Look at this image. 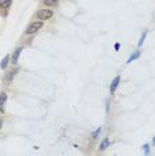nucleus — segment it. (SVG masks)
Wrapping results in <instances>:
<instances>
[{
  "mask_svg": "<svg viewBox=\"0 0 155 156\" xmlns=\"http://www.w3.org/2000/svg\"><path fill=\"white\" fill-rule=\"evenodd\" d=\"M41 28H43V22L39 20V22H35V23L28 26V28L26 30V34L27 35H34V34H36L39 30H41Z\"/></svg>",
  "mask_w": 155,
  "mask_h": 156,
  "instance_id": "obj_1",
  "label": "nucleus"
},
{
  "mask_svg": "<svg viewBox=\"0 0 155 156\" xmlns=\"http://www.w3.org/2000/svg\"><path fill=\"white\" fill-rule=\"evenodd\" d=\"M54 16V12L51 11V9H40V11H38L36 13V17L39 20H41V22H44V20H48L51 19V17Z\"/></svg>",
  "mask_w": 155,
  "mask_h": 156,
  "instance_id": "obj_2",
  "label": "nucleus"
},
{
  "mask_svg": "<svg viewBox=\"0 0 155 156\" xmlns=\"http://www.w3.org/2000/svg\"><path fill=\"white\" fill-rule=\"evenodd\" d=\"M16 73H17V68L11 69L9 72H7V75L4 76V83H5V84H11L12 80H13V77L16 76Z\"/></svg>",
  "mask_w": 155,
  "mask_h": 156,
  "instance_id": "obj_3",
  "label": "nucleus"
},
{
  "mask_svg": "<svg viewBox=\"0 0 155 156\" xmlns=\"http://www.w3.org/2000/svg\"><path fill=\"white\" fill-rule=\"evenodd\" d=\"M22 51H23V47H19V48H16L15 51H13V55H12V58H11V60H12V64H16L17 63V60H19V56H20V54H22Z\"/></svg>",
  "mask_w": 155,
  "mask_h": 156,
  "instance_id": "obj_4",
  "label": "nucleus"
},
{
  "mask_svg": "<svg viewBox=\"0 0 155 156\" xmlns=\"http://www.w3.org/2000/svg\"><path fill=\"white\" fill-rule=\"evenodd\" d=\"M7 101V94L2 92L0 94V113H4V104Z\"/></svg>",
  "mask_w": 155,
  "mask_h": 156,
  "instance_id": "obj_5",
  "label": "nucleus"
},
{
  "mask_svg": "<svg viewBox=\"0 0 155 156\" xmlns=\"http://www.w3.org/2000/svg\"><path fill=\"white\" fill-rule=\"evenodd\" d=\"M119 81H121V76H116L115 79L112 80L111 87H110V92H111V94H115L116 88H118V86H119Z\"/></svg>",
  "mask_w": 155,
  "mask_h": 156,
  "instance_id": "obj_6",
  "label": "nucleus"
},
{
  "mask_svg": "<svg viewBox=\"0 0 155 156\" xmlns=\"http://www.w3.org/2000/svg\"><path fill=\"white\" fill-rule=\"evenodd\" d=\"M12 4V0H0V8L8 9Z\"/></svg>",
  "mask_w": 155,
  "mask_h": 156,
  "instance_id": "obj_7",
  "label": "nucleus"
},
{
  "mask_svg": "<svg viewBox=\"0 0 155 156\" xmlns=\"http://www.w3.org/2000/svg\"><path fill=\"white\" fill-rule=\"evenodd\" d=\"M8 62H9V56L7 55L5 58L2 60V63H0V68H2V69H5L7 66H8Z\"/></svg>",
  "mask_w": 155,
  "mask_h": 156,
  "instance_id": "obj_8",
  "label": "nucleus"
},
{
  "mask_svg": "<svg viewBox=\"0 0 155 156\" xmlns=\"http://www.w3.org/2000/svg\"><path fill=\"white\" fill-rule=\"evenodd\" d=\"M43 3L48 7H55V5H58L59 0H43Z\"/></svg>",
  "mask_w": 155,
  "mask_h": 156,
  "instance_id": "obj_9",
  "label": "nucleus"
},
{
  "mask_svg": "<svg viewBox=\"0 0 155 156\" xmlns=\"http://www.w3.org/2000/svg\"><path fill=\"white\" fill-rule=\"evenodd\" d=\"M108 144H110V139H108V137H106V139L100 143V151H104L106 148L108 147Z\"/></svg>",
  "mask_w": 155,
  "mask_h": 156,
  "instance_id": "obj_10",
  "label": "nucleus"
},
{
  "mask_svg": "<svg viewBox=\"0 0 155 156\" xmlns=\"http://www.w3.org/2000/svg\"><path fill=\"white\" fill-rule=\"evenodd\" d=\"M139 56H140V52H139V51L134 52V54H132V55H131V56H130V58H128V60H127V63H131V62H134V60H135V59H138V58H139Z\"/></svg>",
  "mask_w": 155,
  "mask_h": 156,
  "instance_id": "obj_11",
  "label": "nucleus"
},
{
  "mask_svg": "<svg viewBox=\"0 0 155 156\" xmlns=\"http://www.w3.org/2000/svg\"><path fill=\"white\" fill-rule=\"evenodd\" d=\"M146 35H147V32L146 31H144V32L142 34V36H140V40H139V43H138V45L140 47V45H142L143 43H144V39H146Z\"/></svg>",
  "mask_w": 155,
  "mask_h": 156,
  "instance_id": "obj_12",
  "label": "nucleus"
},
{
  "mask_svg": "<svg viewBox=\"0 0 155 156\" xmlns=\"http://www.w3.org/2000/svg\"><path fill=\"white\" fill-rule=\"evenodd\" d=\"M143 148H144V154H150V145L149 144H144Z\"/></svg>",
  "mask_w": 155,
  "mask_h": 156,
  "instance_id": "obj_13",
  "label": "nucleus"
},
{
  "mask_svg": "<svg viewBox=\"0 0 155 156\" xmlns=\"http://www.w3.org/2000/svg\"><path fill=\"white\" fill-rule=\"evenodd\" d=\"M99 133H100V128H98V129L92 133V137H94V139H95V137H98V135H99Z\"/></svg>",
  "mask_w": 155,
  "mask_h": 156,
  "instance_id": "obj_14",
  "label": "nucleus"
},
{
  "mask_svg": "<svg viewBox=\"0 0 155 156\" xmlns=\"http://www.w3.org/2000/svg\"><path fill=\"white\" fill-rule=\"evenodd\" d=\"M2 126H3V119L0 118V128H2Z\"/></svg>",
  "mask_w": 155,
  "mask_h": 156,
  "instance_id": "obj_15",
  "label": "nucleus"
},
{
  "mask_svg": "<svg viewBox=\"0 0 155 156\" xmlns=\"http://www.w3.org/2000/svg\"><path fill=\"white\" fill-rule=\"evenodd\" d=\"M153 143H154V144H155V137H154V140H153Z\"/></svg>",
  "mask_w": 155,
  "mask_h": 156,
  "instance_id": "obj_16",
  "label": "nucleus"
}]
</instances>
